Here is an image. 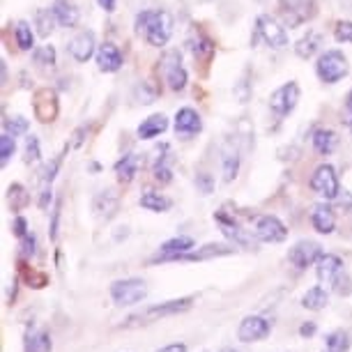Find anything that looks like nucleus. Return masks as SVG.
Returning a JSON list of instances; mask_svg holds the SVG:
<instances>
[{"label": "nucleus", "instance_id": "obj_1", "mask_svg": "<svg viewBox=\"0 0 352 352\" xmlns=\"http://www.w3.org/2000/svg\"><path fill=\"white\" fill-rule=\"evenodd\" d=\"M173 16L168 10H143L136 14L134 30L155 49H164L173 37Z\"/></svg>", "mask_w": 352, "mask_h": 352}, {"label": "nucleus", "instance_id": "obj_2", "mask_svg": "<svg viewBox=\"0 0 352 352\" xmlns=\"http://www.w3.org/2000/svg\"><path fill=\"white\" fill-rule=\"evenodd\" d=\"M191 304H194V297H180V300L155 304V307H148L145 311H141V314L129 316L127 320L122 322V327H143V324H152V322L162 320V318L184 314V311L191 309Z\"/></svg>", "mask_w": 352, "mask_h": 352}, {"label": "nucleus", "instance_id": "obj_3", "mask_svg": "<svg viewBox=\"0 0 352 352\" xmlns=\"http://www.w3.org/2000/svg\"><path fill=\"white\" fill-rule=\"evenodd\" d=\"M316 74L327 85L343 81V78L350 74V63H348V58H345V53L338 49L322 51L316 60Z\"/></svg>", "mask_w": 352, "mask_h": 352}, {"label": "nucleus", "instance_id": "obj_4", "mask_svg": "<svg viewBox=\"0 0 352 352\" xmlns=\"http://www.w3.org/2000/svg\"><path fill=\"white\" fill-rule=\"evenodd\" d=\"M258 42H265L274 51H283L285 46H288L285 25L281 21H276L274 16L261 14L256 19V28H254V35H251V46H258Z\"/></svg>", "mask_w": 352, "mask_h": 352}, {"label": "nucleus", "instance_id": "obj_5", "mask_svg": "<svg viewBox=\"0 0 352 352\" xmlns=\"http://www.w3.org/2000/svg\"><path fill=\"white\" fill-rule=\"evenodd\" d=\"M300 85L297 81H285L283 85H278V88L270 95V111L274 113L276 120H283V118H288L292 111L297 109V104H300Z\"/></svg>", "mask_w": 352, "mask_h": 352}, {"label": "nucleus", "instance_id": "obj_6", "mask_svg": "<svg viewBox=\"0 0 352 352\" xmlns=\"http://www.w3.org/2000/svg\"><path fill=\"white\" fill-rule=\"evenodd\" d=\"M159 65H162L164 78H166V83H168V88L173 92H182L184 88H187L189 74H187V69H184V65H182V53L180 51H177V49L164 51Z\"/></svg>", "mask_w": 352, "mask_h": 352}, {"label": "nucleus", "instance_id": "obj_7", "mask_svg": "<svg viewBox=\"0 0 352 352\" xmlns=\"http://www.w3.org/2000/svg\"><path fill=\"white\" fill-rule=\"evenodd\" d=\"M309 187L316 191L318 196L324 198V201H336L338 194H341V184H338V175L336 168L331 164H320L311 175Z\"/></svg>", "mask_w": 352, "mask_h": 352}, {"label": "nucleus", "instance_id": "obj_8", "mask_svg": "<svg viewBox=\"0 0 352 352\" xmlns=\"http://www.w3.org/2000/svg\"><path fill=\"white\" fill-rule=\"evenodd\" d=\"M145 295H148V288H145L143 278H120V281H116L111 285V297L118 307L138 304Z\"/></svg>", "mask_w": 352, "mask_h": 352}, {"label": "nucleus", "instance_id": "obj_9", "mask_svg": "<svg viewBox=\"0 0 352 352\" xmlns=\"http://www.w3.org/2000/svg\"><path fill=\"white\" fill-rule=\"evenodd\" d=\"M32 111H35V118L42 124L53 122L58 118V113H60L58 92L53 88H37L35 95H32Z\"/></svg>", "mask_w": 352, "mask_h": 352}, {"label": "nucleus", "instance_id": "obj_10", "mask_svg": "<svg viewBox=\"0 0 352 352\" xmlns=\"http://www.w3.org/2000/svg\"><path fill=\"white\" fill-rule=\"evenodd\" d=\"M254 235H256L258 242L278 244V242H285V237H288V228H285V223L278 217H274V214H263V217L256 219Z\"/></svg>", "mask_w": 352, "mask_h": 352}, {"label": "nucleus", "instance_id": "obj_11", "mask_svg": "<svg viewBox=\"0 0 352 352\" xmlns=\"http://www.w3.org/2000/svg\"><path fill=\"white\" fill-rule=\"evenodd\" d=\"M322 256V247L314 240H300L288 251V261L295 270H307Z\"/></svg>", "mask_w": 352, "mask_h": 352}, {"label": "nucleus", "instance_id": "obj_12", "mask_svg": "<svg viewBox=\"0 0 352 352\" xmlns=\"http://www.w3.org/2000/svg\"><path fill=\"white\" fill-rule=\"evenodd\" d=\"M97 37L92 30H78L67 44V53L76 63H88L92 56H97Z\"/></svg>", "mask_w": 352, "mask_h": 352}, {"label": "nucleus", "instance_id": "obj_13", "mask_svg": "<svg viewBox=\"0 0 352 352\" xmlns=\"http://www.w3.org/2000/svg\"><path fill=\"white\" fill-rule=\"evenodd\" d=\"M196 247L194 237L189 235H177V237H170L166 240L162 247H159L157 256L152 258L150 263H166V261H180L184 254H189L191 249Z\"/></svg>", "mask_w": 352, "mask_h": 352}, {"label": "nucleus", "instance_id": "obj_14", "mask_svg": "<svg viewBox=\"0 0 352 352\" xmlns=\"http://www.w3.org/2000/svg\"><path fill=\"white\" fill-rule=\"evenodd\" d=\"M214 221H217L219 228H221L223 235L228 237V240L235 242L237 247H244V249L251 247V237L247 235V230L240 226V221L235 219V214H228L226 210H217L214 212Z\"/></svg>", "mask_w": 352, "mask_h": 352}, {"label": "nucleus", "instance_id": "obj_15", "mask_svg": "<svg viewBox=\"0 0 352 352\" xmlns=\"http://www.w3.org/2000/svg\"><path fill=\"white\" fill-rule=\"evenodd\" d=\"M270 329H272V324L270 320H265L263 316H247L240 322V327H237V338H240L242 343H256V341L267 338Z\"/></svg>", "mask_w": 352, "mask_h": 352}, {"label": "nucleus", "instance_id": "obj_16", "mask_svg": "<svg viewBox=\"0 0 352 352\" xmlns=\"http://www.w3.org/2000/svg\"><path fill=\"white\" fill-rule=\"evenodd\" d=\"M173 129H175L177 136L191 138V136H196L203 131V120H201V116H198V111H194L191 106H182V109L175 113Z\"/></svg>", "mask_w": 352, "mask_h": 352}, {"label": "nucleus", "instance_id": "obj_17", "mask_svg": "<svg viewBox=\"0 0 352 352\" xmlns=\"http://www.w3.org/2000/svg\"><path fill=\"white\" fill-rule=\"evenodd\" d=\"M95 60H97L99 72H104V74H116V72L122 69L124 56L113 42H104V44H99Z\"/></svg>", "mask_w": 352, "mask_h": 352}, {"label": "nucleus", "instance_id": "obj_18", "mask_svg": "<svg viewBox=\"0 0 352 352\" xmlns=\"http://www.w3.org/2000/svg\"><path fill=\"white\" fill-rule=\"evenodd\" d=\"M92 212L102 221H111L113 217L120 212V196L116 194V189H102L92 201Z\"/></svg>", "mask_w": 352, "mask_h": 352}, {"label": "nucleus", "instance_id": "obj_19", "mask_svg": "<svg viewBox=\"0 0 352 352\" xmlns=\"http://www.w3.org/2000/svg\"><path fill=\"white\" fill-rule=\"evenodd\" d=\"M240 166H242L240 148L232 141H228L223 145V152H221V180L226 184H230L237 177V173H240Z\"/></svg>", "mask_w": 352, "mask_h": 352}, {"label": "nucleus", "instance_id": "obj_20", "mask_svg": "<svg viewBox=\"0 0 352 352\" xmlns=\"http://www.w3.org/2000/svg\"><path fill=\"white\" fill-rule=\"evenodd\" d=\"M311 226L314 230H318L320 235H331L336 228V214H334V208L327 203H318L314 212H311Z\"/></svg>", "mask_w": 352, "mask_h": 352}, {"label": "nucleus", "instance_id": "obj_21", "mask_svg": "<svg viewBox=\"0 0 352 352\" xmlns=\"http://www.w3.org/2000/svg\"><path fill=\"white\" fill-rule=\"evenodd\" d=\"M187 49L191 51V56L196 58V63H210L212 56H214V44H212V39L201 30H194L187 37Z\"/></svg>", "mask_w": 352, "mask_h": 352}, {"label": "nucleus", "instance_id": "obj_22", "mask_svg": "<svg viewBox=\"0 0 352 352\" xmlns=\"http://www.w3.org/2000/svg\"><path fill=\"white\" fill-rule=\"evenodd\" d=\"M311 145H314L318 155L329 157L338 148V134L329 127H316L311 131Z\"/></svg>", "mask_w": 352, "mask_h": 352}, {"label": "nucleus", "instance_id": "obj_23", "mask_svg": "<svg viewBox=\"0 0 352 352\" xmlns=\"http://www.w3.org/2000/svg\"><path fill=\"white\" fill-rule=\"evenodd\" d=\"M235 254V249L230 247V244H217V242H210L205 244V247L196 249V251H189V254H184L180 261H189V263H201V261H214V258H221V256H230Z\"/></svg>", "mask_w": 352, "mask_h": 352}, {"label": "nucleus", "instance_id": "obj_24", "mask_svg": "<svg viewBox=\"0 0 352 352\" xmlns=\"http://www.w3.org/2000/svg\"><path fill=\"white\" fill-rule=\"evenodd\" d=\"M322 49V35L318 30H309L307 35H302L295 42V56L302 58V60H311L316 58Z\"/></svg>", "mask_w": 352, "mask_h": 352}, {"label": "nucleus", "instance_id": "obj_25", "mask_svg": "<svg viewBox=\"0 0 352 352\" xmlns=\"http://www.w3.org/2000/svg\"><path fill=\"white\" fill-rule=\"evenodd\" d=\"M152 177H155L157 184H162V187H166V184L173 182V168H170V148L168 145H162L159 148V157L155 159V164H152Z\"/></svg>", "mask_w": 352, "mask_h": 352}, {"label": "nucleus", "instance_id": "obj_26", "mask_svg": "<svg viewBox=\"0 0 352 352\" xmlns=\"http://www.w3.org/2000/svg\"><path fill=\"white\" fill-rule=\"evenodd\" d=\"M138 166H141V159H138V155H134V152L122 155L116 162V166H113V170H116V175H118V182H120V184L134 182V177L138 175Z\"/></svg>", "mask_w": 352, "mask_h": 352}, {"label": "nucleus", "instance_id": "obj_27", "mask_svg": "<svg viewBox=\"0 0 352 352\" xmlns=\"http://www.w3.org/2000/svg\"><path fill=\"white\" fill-rule=\"evenodd\" d=\"M51 10L63 28H76L78 21H81V12H78L76 5L69 3V0H56V3L51 5Z\"/></svg>", "mask_w": 352, "mask_h": 352}, {"label": "nucleus", "instance_id": "obj_28", "mask_svg": "<svg viewBox=\"0 0 352 352\" xmlns=\"http://www.w3.org/2000/svg\"><path fill=\"white\" fill-rule=\"evenodd\" d=\"M166 129H168V118H166L164 113H155V116L145 118V120L138 124L136 136L141 138V141H150V138H157L159 134H164Z\"/></svg>", "mask_w": 352, "mask_h": 352}, {"label": "nucleus", "instance_id": "obj_29", "mask_svg": "<svg viewBox=\"0 0 352 352\" xmlns=\"http://www.w3.org/2000/svg\"><path fill=\"white\" fill-rule=\"evenodd\" d=\"M338 272H343V261L336 254H322L316 263V274L320 281H331Z\"/></svg>", "mask_w": 352, "mask_h": 352}, {"label": "nucleus", "instance_id": "obj_30", "mask_svg": "<svg viewBox=\"0 0 352 352\" xmlns=\"http://www.w3.org/2000/svg\"><path fill=\"white\" fill-rule=\"evenodd\" d=\"M51 334L46 329L28 331L23 338V352H51Z\"/></svg>", "mask_w": 352, "mask_h": 352}, {"label": "nucleus", "instance_id": "obj_31", "mask_svg": "<svg viewBox=\"0 0 352 352\" xmlns=\"http://www.w3.org/2000/svg\"><path fill=\"white\" fill-rule=\"evenodd\" d=\"M138 205H141L143 210L148 212H157V214H162V212H168L170 210V198H166L164 194H157V191H145L138 198Z\"/></svg>", "mask_w": 352, "mask_h": 352}, {"label": "nucleus", "instance_id": "obj_32", "mask_svg": "<svg viewBox=\"0 0 352 352\" xmlns=\"http://www.w3.org/2000/svg\"><path fill=\"white\" fill-rule=\"evenodd\" d=\"M32 23H35V28H37V35H39V37H49L51 32L56 30L58 19H56V14H53V10L39 8V10H35Z\"/></svg>", "mask_w": 352, "mask_h": 352}, {"label": "nucleus", "instance_id": "obj_33", "mask_svg": "<svg viewBox=\"0 0 352 352\" xmlns=\"http://www.w3.org/2000/svg\"><path fill=\"white\" fill-rule=\"evenodd\" d=\"M8 203H10V208L12 212H21L25 210L30 205V194H28V189L23 187V184H10L8 187Z\"/></svg>", "mask_w": 352, "mask_h": 352}, {"label": "nucleus", "instance_id": "obj_34", "mask_svg": "<svg viewBox=\"0 0 352 352\" xmlns=\"http://www.w3.org/2000/svg\"><path fill=\"white\" fill-rule=\"evenodd\" d=\"M302 307L309 309V311H322L324 307H327V290H324L322 285H314L311 290L304 292Z\"/></svg>", "mask_w": 352, "mask_h": 352}, {"label": "nucleus", "instance_id": "obj_35", "mask_svg": "<svg viewBox=\"0 0 352 352\" xmlns=\"http://www.w3.org/2000/svg\"><path fill=\"white\" fill-rule=\"evenodd\" d=\"M281 10L295 12L302 23H309L318 16V0H297L295 5H290V8H281Z\"/></svg>", "mask_w": 352, "mask_h": 352}, {"label": "nucleus", "instance_id": "obj_36", "mask_svg": "<svg viewBox=\"0 0 352 352\" xmlns=\"http://www.w3.org/2000/svg\"><path fill=\"white\" fill-rule=\"evenodd\" d=\"M14 42L21 51H32V46H35V32L25 21L14 23Z\"/></svg>", "mask_w": 352, "mask_h": 352}, {"label": "nucleus", "instance_id": "obj_37", "mask_svg": "<svg viewBox=\"0 0 352 352\" xmlns=\"http://www.w3.org/2000/svg\"><path fill=\"white\" fill-rule=\"evenodd\" d=\"M56 46L51 44H44V46H37L35 51H32V63L37 65V67H56Z\"/></svg>", "mask_w": 352, "mask_h": 352}, {"label": "nucleus", "instance_id": "obj_38", "mask_svg": "<svg viewBox=\"0 0 352 352\" xmlns=\"http://www.w3.org/2000/svg\"><path fill=\"white\" fill-rule=\"evenodd\" d=\"M324 345H327V352H348L350 350L348 331H343V329L331 331V334H327V338H324Z\"/></svg>", "mask_w": 352, "mask_h": 352}, {"label": "nucleus", "instance_id": "obj_39", "mask_svg": "<svg viewBox=\"0 0 352 352\" xmlns=\"http://www.w3.org/2000/svg\"><path fill=\"white\" fill-rule=\"evenodd\" d=\"M69 148H72V145L67 143V145H65V148H63L60 155H56V157L51 159L49 164L44 166V170H42V184H51L53 180H56L58 170H60V166H63V159H65V155H67V152H69Z\"/></svg>", "mask_w": 352, "mask_h": 352}, {"label": "nucleus", "instance_id": "obj_40", "mask_svg": "<svg viewBox=\"0 0 352 352\" xmlns=\"http://www.w3.org/2000/svg\"><path fill=\"white\" fill-rule=\"evenodd\" d=\"M232 92H235V99L240 104H249L251 95H254V88H251V69H244V74L235 83V90Z\"/></svg>", "mask_w": 352, "mask_h": 352}, {"label": "nucleus", "instance_id": "obj_41", "mask_svg": "<svg viewBox=\"0 0 352 352\" xmlns=\"http://www.w3.org/2000/svg\"><path fill=\"white\" fill-rule=\"evenodd\" d=\"M28 127H30V122L25 120L23 116H12V118H5V120H3V129L8 131V134L14 136V138L28 134Z\"/></svg>", "mask_w": 352, "mask_h": 352}, {"label": "nucleus", "instance_id": "obj_42", "mask_svg": "<svg viewBox=\"0 0 352 352\" xmlns=\"http://www.w3.org/2000/svg\"><path fill=\"white\" fill-rule=\"evenodd\" d=\"M19 272H21V276L25 278V283L30 285V288H44L46 285V274H35V272H30V267L25 265L23 258H19Z\"/></svg>", "mask_w": 352, "mask_h": 352}, {"label": "nucleus", "instance_id": "obj_43", "mask_svg": "<svg viewBox=\"0 0 352 352\" xmlns=\"http://www.w3.org/2000/svg\"><path fill=\"white\" fill-rule=\"evenodd\" d=\"M14 152H16V138L5 131V134L0 136V164L8 166L10 159L14 157Z\"/></svg>", "mask_w": 352, "mask_h": 352}, {"label": "nucleus", "instance_id": "obj_44", "mask_svg": "<svg viewBox=\"0 0 352 352\" xmlns=\"http://www.w3.org/2000/svg\"><path fill=\"white\" fill-rule=\"evenodd\" d=\"M42 159V145H39L37 136H28L25 138V148H23V162L25 164H35Z\"/></svg>", "mask_w": 352, "mask_h": 352}, {"label": "nucleus", "instance_id": "obj_45", "mask_svg": "<svg viewBox=\"0 0 352 352\" xmlns=\"http://www.w3.org/2000/svg\"><path fill=\"white\" fill-rule=\"evenodd\" d=\"M334 39L338 44H350L352 42V21L341 19L334 23Z\"/></svg>", "mask_w": 352, "mask_h": 352}, {"label": "nucleus", "instance_id": "obj_46", "mask_svg": "<svg viewBox=\"0 0 352 352\" xmlns=\"http://www.w3.org/2000/svg\"><path fill=\"white\" fill-rule=\"evenodd\" d=\"M136 95L141 99V104H152L159 97V88H157V83H152V81H141Z\"/></svg>", "mask_w": 352, "mask_h": 352}, {"label": "nucleus", "instance_id": "obj_47", "mask_svg": "<svg viewBox=\"0 0 352 352\" xmlns=\"http://www.w3.org/2000/svg\"><path fill=\"white\" fill-rule=\"evenodd\" d=\"M331 288H334L336 295L348 297L352 292V278L348 274H343V272H338V274L331 278Z\"/></svg>", "mask_w": 352, "mask_h": 352}, {"label": "nucleus", "instance_id": "obj_48", "mask_svg": "<svg viewBox=\"0 0 352 352\" xmlns=\"http://www.w3.org/2000/svg\"><path fill=\"white\" fill-rule=\"evenodd\" d=\"M63 201L58 198L56 205H53V210H51V226H49V235H51V240L56 242L58 240V230H60V214H63Z\"/></svg>", "mask_w": 352, "mask_h": 352}, {"label": "nucleus", "instance_id": "obj_49", "mask_svg": "<svg viewBox=\"0 0 352 352\" xmlns=\"http://www.w3.org/2000/svg\"><path fill=\"white\" fill-rule=\"evenodd\" d=\"M196 187H198V191H201V194L210 196L212 191H214V175H212V173H208V170H201L196 175Z\"/></svg>", "mask_w": 352, "mask_h": 352}, {"label": "nucleus", "instance_id": "obj_50", "mask_svg": "<svg viewBox=\"0 0 352 352\" xmlns=\"http://www.w3.org/2000/svg\"><path fill=\"white\" fill-rule=\"evenodd\" d=\"M12 232H14L16 240H23L25 235H28V221H25V217H14V221H12Z\"/></svg>", "mask_w": 352, "mask_h": 352}, {"label": "nucleus", "instance_id": "obj_51", "mask_svg": "<svg viewBox=\"0 0 352 352\" xmlns=\"http://www.w3.org/2000/svg\"><path fill=\"white\" fill-rule=\"evenodd\" d=\"M19 242H21L23 256H35V251H37V237L32 235V232H28V235H25L23 240H19Z\"/></svg>", "mask_w": 352, "mask_h": 352}, {"label": "nucleus", "instance_id": "obj_52", "mask_svg": "<svg viewBox=\"0 0 352 352\" xmlns=\"http://www.w3.org/2000/svg\"><path fill=\"white\" fill-rule=\"evenodd\" d=\"M51 201H53L51 184H44L42 191H39V201H37V205H39L42 210H49V208H51Z\"/></svg>", "mask_w": 352, "mask_h": 352}, {"label": "nucleus", "instance_id": "obj_53", "mask_svg": "<svg viewBox=\"0 0 352 352\" xmlns=\"http://www.w3.org/2000/svg\"><path fill=\"white\" fill-rule=\"evenodd\" d=\"M85 136H88V124H83V127H78V129L74 131V136H72L74 141H72L69 145H72V148H81L83 141H85Z\"/></svg>", "mask_w": 352, "mask_h": 352}, {"label": "nucleus", "instance_id": "obj_54", "mask_svg": "<svg viewBox=\"0 0 352 352\" xmlns=\"http://www.w3.org/2000/svg\"><path fill=\"white\" fill-rule=\"evenodd\" d=\"M336 203H338V208H341V210L352 212V194H350V191H343V194H338Z\"/></svg>", "mask_w": 352, "mask_h": 352}, {"label": "nucleus", "instance_id": "obj_55", "mask_svg": "<svg viewBox=\"0 0 352 352\" xmlns=\"http://www.w3.org/2000/svg\"><path fill=\"white\" fill-rule=\"evenodd\" d=\"M318 331V327H316V322H304L302 327H300V334L304 336V338H309V336H314Z\"/></svg>", "mask_w": 352, "mask_h": 352}, {"label": "nucleus", "instance_id": "obj_56", "mask_svg": "<svg viewBox=\"0 0 352 352\" xmlns=\"http://www.w3.org/2000/svg\"><path fill=\"white\" fill-rule=\"evenodd\" d=\"M157 352H187V345H184V343H170V345L159 348Z\"/></svg>", "mask_w": 352, "mask_h": 352}, {"label": "nucleus", "instance_id": "obj_57", "mask_svg": "<svg viewBox=\"0 0 352 352\" xmlns=\"http://www.w3.org/2000/svg\"><path fill=\"white\" fill-rule=\"evenodd\" d=\"M97 3H99V8H102L104 12H109V14H111V12H116L118 0H97Z\"/></svg>", "mask_w": 352, "mask_h": 352}, {"label": "nucleus", "instance_id": "obj_58", "mask_svg": "<svg viewBox=\"0 0 352 352\" xmlns=\"http://www.w3.org/2000/svg\"><path fill=\"white\" fill-rule=\"evenodd\" d=\"M345 111H348V127L352 129V90L348 92V95H345Z\"/></svg>", "mask_w": 352, "mask_h": 352}, {"label": "nucleus", "instance_id": "obj_59", "mask_svg": "<svg viewBox=\"0 0 352 352\" xmlns=\"http://www.w3.org/2000/svg\"><path fill=\"white\" fill-rule=\"evenodd\" d=\"M297 0H278V8H290V5H295Z\"/></svg>", "mask_w": 352, "mask_h": 352}, {"label": "nucleus", "instance_id": "obj_60", "mask_svg": "<svg viewBox=\"0 0 352 352\" xmlns=\"http://www.w3.org/2000/svg\"><path fill=\"white\" fill-rule=\"evenodd\" d=\"M3 83H8V65L3 60Z\"/></svg>", "mask_w": 352, "mask_h": 352}, {"label": "nucleus", "instance_id": "obj_61", "mask_svg": "<svg viewBox=\"0 0 352 352\" xmlns=\"http://www.w3.org/2000/svg\"><path fill=\"white\" fill-rule=\"evenodd\" d=\"M219 352H237V350H232V348H223V350H219Z\"/></svg>", "mask_w": 352, "mask_h": 352}, {"label": "nucleus", "instance_id": "obj_62", "mask_svg": "<svg viewBox=\"0 0 352 352\" xmlns=\"http://www.w3.org/2000/svg\"><path fill=\"white\" fill-rule=\"evenodd\" d=\"M258 3H267V0H258Z\"/></svg>", "mask_w": 352, "mask_h": 352}]
</instances>
